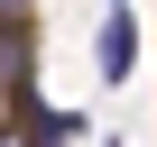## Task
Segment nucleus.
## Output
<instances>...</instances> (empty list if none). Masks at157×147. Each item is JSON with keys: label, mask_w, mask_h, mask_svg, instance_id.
Returning a JSON list of instances; mask_svg holds the SVG:
<instances>
[{"label": "nucleus", "mask_w": 157, "mask_h": 147, "mask_svg": "<svg viewBox=\"0 0 157 147\" xmlns=\"http://www.w3.org/2000/svg\"><path fill=\"white\" fill-rule=\"evenodd\" d=\"M93 147H120V138H93Z\"/></svg>", "instance_id": "f03ea898"}, {"label": "nucleus", "mask_w": 157, "mask_h": 147, "mask_svg": "<svg viewBox=\"0 0 157 147\" xmlns=\"http://www.w3.org/2000/svg\"><path fill=\"white\" fill-rule=\"evenodd\" d=\"M129 74H139V19L111 0L102 28H93V83H129Z\"/></svg>", "instance_id": "f257e3e1"}]
</instances>
